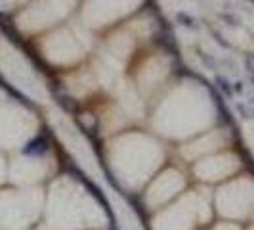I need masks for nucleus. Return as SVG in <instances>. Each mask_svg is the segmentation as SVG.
Wrapping results in <instances>:
<instances>
[{"mask_svg": "<svg viewBox=\"0 0 254 230\" xmlns=\"http://www.w3.org/2000/svg\"><path fill=\"white\" fill-rule=\"evenodd\" d=\"M4 177V165H2V161H0V180Z\"/></svg>", "mask_w": 254, "mask_h": 230, "instance_id": "nucleus-5", "label": "nucleus"}, {"mask_svg": "<svg viewBox=\"0 0 254 230\" xmlns=\"http://www.w3.org/2000/svg\"><path fill=\"white\" fill-rule=\"evenodd\" d=\"M0 71L12 81L15 87L23 89L31 96H42L44 90L38 83L37 75L25 60L13 50L10 44L0 40Z\"/></svg>", "mask_w": 254, "mask_h": 230, "instance_id": "nucleus-1", "label": "nucleus"}, {"mask_svg": "<svg viewBox=\"0 0 254 230\" xmlns=\"http://www.w3.org/2000/svg\"><path fill=\"white\" fill-rule=\"evenodd\" d=\"M37 211L33 196L17 194H0V227L4 230L17 229Z\"/></svg>", "mask_w": 254, "mask_h": 230, "instance_id": "nucleus-3", "label": "nucleus"}, {"mask_svg": "<svg viewBox=\"0 0 254 230\" xmlns=\"http://www.w3.org/2000/svg\"><path fill=\"white\" fill-rule=\"evenodd\" d=\"M33 132L29 114L12 104H0V146L13 148Z\"/></svg>", "mask_w": 254, "mask_h": 230, "instance_id": "nucleus-2", "label": "nucleus"}, {"mask_svg": "<svg viewBox=\"0 0 254 230\" xmlns=\"http://www.w3.org/2000/svg\"><path fill=\"white\" fill-rule=\"evenodd\" d=\"M40 173H42L40 163H37L35 159H17L12 167V177L15 180H21V182L38 179Z\"/></svg>", "mask_w": 254, "mask_h": 230, "instance_id": "nucleus-4", "label": "nucleus"}]
</instances>
